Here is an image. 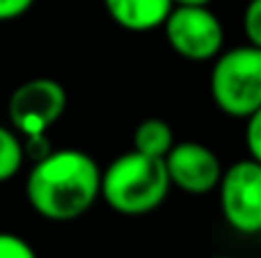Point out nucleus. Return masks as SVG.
Returning a JSON list of instances; mask_svg holds the SVG:
<instances>
[{"mask_svg": "<svg viewBox=\"0 0 261 258\" xmlns=\"http://www.w3.org/2000/svg\"><path fill=\"white\" fill-rule=\"evenodd\" d=\"M101 197V169L78 149L53 151L35 163L25 181V199L50 222H71L85 215Z\"/></svg>", "mask_w": 261, "mask_h": 258, "instance_id": "f257e3e1", "label": "nucleus"}, {"mask_svg": "<svg viewBox=\"0 0 261 258\" xmlns=\"http://www.w3.org/2000/svg\"><path fill=\"white\" fill-rule=\"evenodd\" d=\"M165 160L130 151L101 172V197L122 215H144L156 210L170 190Z\"/></svg>", "mask_w": 261, "mask_h": 258, "instance_id": "f03ea898", "label": "nucleus"}, {"mask_svg": "<svg viewBox=\"0 0 261 258\" xmlns=\"http://www.w3.org/2000/svg\"><path fill=\"white\" fill-rule=\"evenodd\" d=\"M211 94L225 114L248 119L261 108V48L239 46L218 55L211 73Z\"/></svg>", "mask_w": 261, "mask_h": 258, "instance_id": "7ed1b4c3", "label": "nucleus"}, {"mask_svg": "<svg viewBox=\"0 0 261 258\" xmlns=\"http://www.w3.org/2000/svg\"><path fill=\"white\" fill-rule=\"evenodd\" d=\"M163 27L172 50L190 62H208L222 50L225 30L208 7L174 5Z\"/></svg>", "mask_w": 261, "mask_h": 258, "instance_id": "20e7f679", "label": "nucleus"}, {"mask_svg": "<svg viewBox=\"0 0 261 258\" xmlns=\"http://www.w3.org/2000/svg\"><path fill=\"white\" fill-rule=\"evenodd\" d=\"M67 110V91L53 78H32L12 91L7 114L21 135L46 133Z\"/></svg>", "mask_w": 261, "mask_h": 258, "instance_id": "39448f33", "label": "nucleus"}, {"mask_svg": "<svg viewBox=\"0 0 261 258\" xmlns=\"http://www.w3.org/2000/svg\"><path fill=\"white\" fill-rule=\"evenodd\" d=\"M220 206L225 219L241 233L261 231V163H234L220 178Z\"/></svg>", "mask_w": 261, "mask_h": 258, "instance_id": "423d86ee", "label": "nucleus"}, {"mask_svg": "<svg viewBox=\"0 0 261 258\" xmlns=\"http://www.w3.org/2000/svg\"><path fill=\"white\" fill-rule=\"evenodd\" d=\"M170 183L188 195H206L220 185L222 167L218 155L199 142H181L165 155Z\"/></svg>", "mask_w": 261, "mask_h": 258, "instance_id": "0eeeda50", "label": "nucleus"}, {"mask_svg": "<svg viewBox=\"0 0 261 258\" xmlns=\"http://www.w3.org/2000/svg\"><path fill=\"white\" fill-rule=\"evenodd\" d=\"M110 18L130 32H149L161 27L170 16L172 0H103Z\"/></svg>", "mask_w": 261, "mask_h": 258, "instance_id": "6e6552de", "label": "nucleus"}, {"mask_svg": "<svg viewBox=\"0 0 261 258\" xmlns=\"http://www.w3.org/2000/svg\"><path fill=\"white\" fill-rule=\"evenodd\" d=\"M133 146L135 151H140L144 155L165 160V155L174 146V135H172L170 123H165L163 119L142 121L133 133Z\"/></svg>", "mask_w": 261, "mask_h": 258, "instance_id": "1a4fd4ad", "label": "nucleus"}, {"mask_svg": "<svg viewBox=\"0 0 261 258\" xmlns=\"http://www.w3.org/2000/svg\"><path fill=\"white\" fill-rule=\"evenodd\" d=\"M23 160L25 155H23V144L18 142V137L9 128L0 126V183L16 176Z\"/></svg>", "mask_w": 261, "mask_h": 258, "instance_id": "9d476101", "label": "nucleus"}, {"mask_svg": "<svg viewBox=\"0 0 261 258\" xmlns=\"http://www.w3.org/2000/svg\"><path fill=\"white\" fill-rule=\"evenodd\" d=\"M0 258H37V251L21 236L0 233Z\"/></svg>", "mask_w": 261, "mask_h": 258, "instance_id": "9b49d317", "label": "nucleus"}, {"mask_svg": "<svg viewBox=\"0 0 261 258\" xmlns=\"http://www.w3.org/2000/svg\"><path fill=\"white\" fill-rule=\"evenodd\" d=\"M53 153V144H50L46 133H37V135H25V144H23V155L32 163L48 158Z\"/></svg>", "mask_w": 261, "mask_h": 258, "instance_id": "f8f14e48", "label": "nucleus"}, {"mask_svg": "<svg viewBox=\"0 0 261 258\" xmlns=\"http://www.w3.org/2000/svg\"><path fill=\"white\" fill-rule=\"evenodd\" d=\"M243 27L250 44L261 48V0H250V5L245 7Z\"/></svg>", "mask_w": 261, "mask_h": 258, "instance_id": "ddd939ff", "label": "nucleus"}, {"mask_svg": "<svg viewBox=\"0 0 261 258\" xmlns=\"http://www.w3.org/2000/svg\"><path fill=\"white\" fill-rule=\"evenodd\" d=\"M245 142L252 160L261 163V108L248 117V131H245Z\"/></svg>", "mask_w": 261, "mask_h": 258, "instance_id": "4468645a", "label": "nucleus"}, {"mask_svg": "<svg viewBox=\"0 0 261 258\" xmlns=\"http://www.w3.org/2000/svg\"><path fill=\"white\" fill-rule=\"evenodd\" d=\"M35 5V0H0V21H14L23 16Z\"/></svg>", "mask_w": 261, "mask_h": 258, "instance_id": "2eb2a0df", "label": "nucleus"}, {"mask_svg": "<svg viewBox=\"0 0 261 258\" xmlns=\"http://www.w3.org/2000/svg\"><path fill=\"white\" fill-rule=\"evenodd\" d=\"M174 5H181V7H208L211 0H172Z\"/></svg>", "mask_w": 261, "mask_h": 258, "instance_id": "dca6fc26", "label": "nucleus"}]
</instances>
